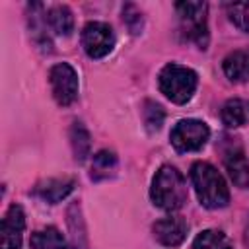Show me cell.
I'll return each mask as SVG.
<instances>
[{
  "mask_svg": "<svg viewBox=\"0 0 249 249\" xmlns=\"http://www.w3.org/2000/svg\"><path fill=\"white\" fill-rule=\"evenodd\" d=\"M230 21L241 31L249 33V2H233L226 6Z\"/></svg>",
  "mask_w": 249,
  "mask_h": 249,
  "instance_id": "cell-19",
  "label": "cell"
},
{
  "mask_svg": "<svg viewBox=\"0 0 249 249\" xmlns=\"http://www.w3.org/2000/svg\"><path fill=\"white\" fill-rule=\"evenodd\" d=\"M193 249H233V247L226 233L218 230H204L195 237Z\"/></svg>",
  "mask_w": 249,
  "mask_h": 249,
  "instance_id": "cell-18",
  "label": "cell"
},
{
  "mask_svg": "<svg viewBox=\"0 0 249 249\" xmlns=\"http://www.w3.org/2000/svg\"><path fill=\"white\" fill-rule=\"evenodd\" d=\"M29 245H31V249H70L64 235L53 226L37 230L35 233H31Z\"/></svg>",
  "mask_w": 249,
  "mask_h": 249,
  "instance_id": "cell-15",
  "label": "cell"
},
{
  "mask_svg": "<svg viewBox=\"0 0 249 249\" xmlns=\"http://www.w3.org/2000/svg\"><path fill=\"white\" fill-rule=\"evenodd\" d=\"M117 171V156L111 150H99L91 160V173L93 181H103L113 177Z\"/></svg>",
  "mask_w": 249,
  "mask_h": 249,
  "instance_id": "cell-16",
  "label": "cell"
},
{
  "mask_svg": "<svg viewBox=\"0 0 249 249\" xmlns=\"http://www.w3.org/2000/svg\"><path fill=\"white\" fill-rule=\"evenodd\" d=\"M25 230V214L19 204H12L2 218V249H19Z\"/></svg>",
  "mask_w": 249,
  "mask_h": 249,
  "instance_id": "cell-10",
  "label": "cell"
},
{
  "mask_svg": "<svg viewBox=\"0 0 249 249\" xmlns=\"http://www.w3.org/2000/svg\"><path fill=\"white\" fill-rule=\"evenodd\" d=\"M175 10L179 16V31L183 39L195 43L198 49H206L208 45L206 2H177Z\"/></svg>",
  "mask_w": 249,
  "mask_h": 249,
  "instance_id": "cell-4",
  "label": "cell"
},
{
  "mask_svg": "<svg viewBox=\"0 0 249 249\" xmlns=\"http://www.w3.org/2000/svg\"><path fill=\"white\" fill-rule=\"evenodd\" d=\"M196 84H198V76L195 70L187 68V66H181V64H175V62H169L161 68L160 76H158V86H160V91L173 103H187L195 89H196Z\"/></svg>",
  "mask_w": 249,
  "mask_h": 249,
  "instance_id": "cell-3",
  "label": "cell"
},
{
  "mask_svg": "<svg viewBox=\"0 0 249 249\" xmlns=\"http://www.w3.org/2000/svg\"><path fill=\"white\" fill-rule=\"evenodd\" d=\"M208 136L210 128L198 119H183L169 132L171 146L177 152H196L208 142Z\"/></svg>",
  "mask_w": 249,
  "mask_h": 249,
  "instance_id": "cell-5",
  "label": "cell"
},
{
  "mask_svg": "<svg viewBox=\"0 0 249 249\" xmlns=\"http://www.w3.org/2000/svg\"><path fill=\"white\" fill-rule=\"evenodd\" d=\"M142 115H144V124H146V128H148L150 132L160 130V126L163 124V119H165V113H163L161 105H158V103H154V101H146V103H144Z\"/></svg>",
  "mask_w": 249,
  "mask_h": 249,
  "instance_id": "cell-20",
  "label": "cell"
},
{
  "mask_svg": "<svg viewBox=\"0 0 249 249\" xmlns=\"http://www.w3.org/2000/svg\"><path fill=\"white\" fill-rule=\"evenodd\" d=\"M150 198L161 210H179L187 200V183L181 171L173 165H161L152 179Z\"/></svg>",
  "mask_w": 249,
  "mask_h": 249,
  "instance_id": "cell-2",
  "label": "cell"
},
{
  "mask_svg": "<svg viewBox=\"0 0 249 249\" xmlns=\"http://www.w3.org/2000/svg\"><path fill=\"white\" fill-rule=\"evenodd\" d=\"M224 74L231 82H245L249 80V47L230 53L222 62Z\"/></svg>",
  "mask_w": 249,
  "mask_h": 249,
  "instance_id": "cell-12",
  "label": "cell"
},
{
  "mask_svg": "<svg viewBox=\"0 0 249 249\" xmlns=\"http://www.w3.org/2000/svg\"><path fill=\"white\" fill-rule=\"evenodd\" d=\"M82 47L88 56L103 58L115 47V33L109 23L103 21H89L82 29Z\"/></svg>",
  "mask_w": 249,
  "mask_h": 249,
  "instance_id": "cell-7",
  "label": "cell"
},
{
  "mask_svg": "<svg viewBox=\"0 0 249 249\" xmlns=\"http://www.w3.org/2000/svg\"><path fill=\"white\" fill-rule=\"evenodd\" d=\"M70 144H72V152H74V158L78 161H84L88 156H89V150H91V140H89V132L88 128L82 124V123H72V128H70Z\"/></svg>",
  "mask_w": 249,
  "mask_h": 249,
  "instance_id": "cell-17",
  "label": "cell"
},
{
  "mask_svg": "<svg viewBox=\"0 0 249 249\" xmlns=\"http://www.w3.org/2000/svg\"><path fill=\"white\" fill-rule=\"evenodd\" d=\"M222 160L231 181L239 189H249V161L237 138H226L222 144Z\"/></svg>",
  "mask_w": 249,
  "mask_h": 249,
  "instance_id": "cell-8",
  "label": "cell"
},
{
  "mask_svg": "<svg viewBox=\"0 0 249 249\" xmlns=\"http://www.w3.org/2000/svg\"><path fill=\"white\" fill-rule=\"evenodd\" d=\"M49 84L54 101L60 107H68L78 97V74L68 62H58L49 70Z\"/></svg>",
  "mask_w": 249,
  "mask_h": 249,
  "instance_id": "cell-6",
  "label": "cell"
},
{
  "mask_svg": "<svg viewBox=\"0 0 249 249\" xmlns=\"http://www.w3.org/2000/svg\"><path fill=\"white\" fill-rule=\"evenodd\" d=\"M222 123L228 128H239L249 123V99H228L222 107Z\"/></svg>",
  "mask_w": 249,
  "mask_h": 249,
  "instance_id": "cell-14",
  "label": "cell"
},
{
  "mask_svg": "<svg viewBox=\"0 0 249 249\" xmlns=\"http://www.w3.org/2000/svg\"><path fill=\"white\" fill-rule=\"evenodd\" d=\"M154 237L165 247H177L185 241L189 224L181 216H165L152 226Z\"/></svg>",
  "mask_w": 249,
  "mask_h": 249,
  "instance_id": "cell-9",
  "label": "cell"
},
{
  "mask_svg": "<svg viewBox=\"0 0 249 249\" xmlns=\"http://www.w3.org/2000/svg\"><path fill=\"white\" fill-rule=\"evenodd\" d=\"M123 19H124V23L128 25V29L132 33H140V29H142V14L134 4H126L123 8Z\"/></svg>",
  "mask_w": 249,
  "mask_h": 249,
  "instance_id": "cell-21",
  "label": "cell"
},
{
  "mask_svg": "<svg viewBox=\"0 0 249 249\" xmlns=\"http://www.w3.org/2000/svg\"><path fill=\"white\" fill-rule=\"evenodd\" d=\"M45 23L56 33V35H62V37H68L72 31H74V14L68 6L64 4H56L53 8L47 10L45 14Z\"/></svg>",
  "mask_w": 249,
  "mask_h": 249,
  "instance_id": "cell-13",
  "label": "cell"
},
{
  "mask_svg": "<svg viewBox=\"0 0 249 249\" xmlns=\"http://www.w3.org/2000/svg\"><path fill=\"white\" fill-rule=\"evenodd\" d=\"M191 181L202 206L216 210V208H224L230 202L228 185L212 163L195 161L191 167Z\"/></svg>",
  "mask_w": 249,
  "mask_h": 249,
  "instance_id": "cell-1",
  "label": "cell"
},
{
  "mask_svg": "<svg viewBox=\"0 0 249 249\" xmlns=\"http://www.w3.org/2000/svg\"><path fill=\"white\" fill-rule=\"evenodd\" d=\"M74 191V179L72 177H51L41 181L35 187V195L47 200L49 204H56L64 200Z\"/></svg>",
  "mask_w": 249,
  "mask_h": 249,
  "instance_id": "cell-11",
  "label": "cell"
}]
</instances>
